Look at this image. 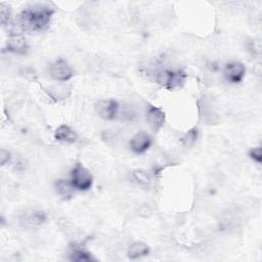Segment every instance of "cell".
<instances>
[{"label":"cell","mask_w":262,"mask_h":262,"mask_svg":"<svg viewBox=\"0 0 262 262\" xmlns=\"http://www.w3.org/2000/svg\"><path fill=\"white\" fill-rule=\"evenodd\" d=\"M47 219L46 214L40 210H29L23 216V221L29 226L42 225Z\"/></svg>","instance_id":"cell-11"},{"label":"cell","mask_w":262,"mask_h":262,"mask_svg":"<svg viewBox=\"0 0 262 262\" xmlns=\"http://www.w3.org/2000/svg\"><path fill=\"white\" fill-rule=\"evenodd\" d=\"M95 112L104 120H115L119 113V103L115 99H100L94 104Z\"/></svg>","instance_id":"cell-5"},{"label":"cell","mask_w":262,"mask_h":262,"mask_svg":"<svg viewBox=\"0 0 262 262\" xmlns=\"http://www.w3.org/2000/svg\"><path fill=\"white\" fill-rule=\"evenodd\" d=\"M149 254V247L143 242L132 243L127 250V256L130 259H138Z\"/></svg>","instance_id":"cell-13"},{"label":"cell","mask_w":262,"mask_h":262,"mask_svg":"<svg viewBox=\"0 0 262 262\" xmlns=\"http://www.w3.org/2000/svg\"><path fill=\"white\" fill-rule=\"evenodd\" d=\"M70 259L72 261H77V262H86V261H95L96 258L87 250L84 248L77 246V245H72L70 247Z\"/></svg>","instance_id":"cell-12"},{"label":"cell","mask_w":262,"mask_h":262,"mask_svg":"<svg viewBox=\"0 0 262 262\" xmlns=\"http://www.w3.org/2000/svg\"><path fill=\"white\" fill-rule=\"evenodd\" d=\"M199 137V129L198 127H192L188 131L184 133V135L181 138L182 145L184 147H191L198 140Z\"/></svg>","instance_id":"cell-15"},{"label":"cell","mask_w":262,"mask_h":262,"mask_svg":"<svg viewBox=\"0 0 262 262\" xmlns=\"http://www.w3.org/2000/svg\"><path fill=\"white\" fill-rule=\"evenodd\" d=\"M10 16H11V12H10L9 6L4 3H1L0 4V19H1V25L3 27H5L9 24Z\"/></svg>","instance_id":"cell-16"},{"label":"cell","mask_w":262,"mask_h":262,"mask_svg":"<svg viewBox=\"0 0 262 262\" xmlns=\"http://www.w3.org/2000/svg\"><path fill=\"white\" fill-rule=\"evenodd\" d=\"M223 74L228 82L232 84H237L243 81L246 75V68L239 61H231L225 64Z\"/></svg>","instance_id":"cell-8"},{"label":"cell","mask_w":262,"mask_h":262,"mask_svg":"<svg viewBox=\"0 0 262 262\" xmlns=\"http://www.w3.org/2000/svg\"><path fill=\"white\" fill-rule=\"evenodd\" d=\"M54 138L57 141L67 142V143H74L78 139V134L70 126L63 124V125L58 126L56 128V130L54 131Z\"/></svg>","instance_id":"cell-10"},{"label":"cell","mask_w":262,"mask_h":262,"mask_svg":"<svg viewBox=\"0 0 262 262\" xmlns=\"http://www.w3.org/2000/svg\"><path fill=\"white\" fill-rule=\"evenodd\" d=\"M10 161V152L4 148H1L0 150V163L2 166L6 165Z\"/></svg>","instance_id":"cell-19"},{"label":"cell","mask_w":262,"mask_h":262,"mask_svg":"<svg viewBox=\"0 0 262 262\" xmlns=\"http://www.w3.org/2000/svg\"><path fill=\"white\" fill-rule=\"evenodd\" d=\"M133 178L140 185H147L148 182H149V177H148L147 173L144 172V171H141V170L134 171L133 172Z\"/></svg>","instance_id":"cell-17"},{"label":"cell","mask_w":262,"mask_h":262,"mask_svg":"<svg viewBox=\"0 0 262 262\" xmlns=\"http://www.w3.org/2000/svg\"><path fill=\"white\" fill-rule=\"evenodd\" d=\"M187 79L182 70H161L156 74V81L167 90L181 88Z\"/></svg>","instance_id":"cell-2"},{"label":"cell","mask_w":262,"mask_h":262,"mask_svg":"<svg viewBox=\"0 0 262 262\" xmlns=\"http://www.w3.org/2000/svg\"><path fill=\"white\" fill-rule=\"evenodd\" d=\"M145 119L147 124L155 130L158 131L160 130L164 124H165V120H166V114L165 112L159 107V106H155V105H149L146 110V114H145Z\"/></svg>","instance_id":"cell-9"},{"label":"cell","mask_w":262,"mask_h":262,"mask_svg":"<svg viewBox=\"0 0 262 262\" xmlns=\"http://www.w3.org/2000/svg\"><path fill=\"white\" fill-rule=\"evenodd\" d=\"M152 139L150 135L145 131H139L132 136L129 142V146L131 150L135 154H143L145 152L151 145Z\"/></svg>","instance_id":"cell-7"},{"label":"cell","mask_w":262,"mask_h":262,"mask_svg":"<svg viewBox=\"0 0 262 262\" xmlns=\"http://www.w3.org/2000/svg\"><path fill=\"white\" fill-rule=\"evenodd\" d=\"M249 157L257 164H261L262 163V147L259 145V146L251 148L249 151Z\"/></svg>","instance_id":"cell-18"},{"label":"cell","mask_w":262,"mask_h":262,"mask_svg":"<svg viewBox=\"0 0 262 262\" xmlns=\"http://www.w3.org/2000/svg\"><path fill=\"white\" fill-rule=\"evenodd\" d=\"M54 10L44 5H34L24 9L18 18V25L25 32H42L49 27Z\"/></svg>","instance_id":"cell-1"},{"label":"cell","mask_w":262,"mask_h":262,"mask_svg":"<svg viewBox=\"0 0 262 262\" xmlns=\"http://www.w3.org/2000/svg\"><path fill=\"white\" fill-rule=\"evenodd\" d=\"M6 50L17 55H25L29 50V45L20 33L11 32L6 41Z\"/></svg>","instance_id":"cell-6"},{"label":"cell","mask_w":262,"mask_h":262,"mask_svg":"<svg viewBox=\"0 0 262 262\" xmlns=\"http://www.w3.org/2000/svg\"><path fill=\"white\" fill-rule=\"evenodd\" d=\"M54 187L56 192L63 199L70 200L74 195V186L72 185L70 180L67 179H57L54 183Z\"/></svg>","instance_id":"cell-14"},{"label":"cell","mask_w":262,"mask_h":262,"mask_svg":"<svg viewBox=\"0 0 262 262\" xmlns=\"http://www.w3.org/2000/svg\"><path fill=\"white\" fill-rule=\"evenodd\" d=\"M70 181L76 190L87 191L92 187L93 177L81 163H76L70 172Z\"/></svg>","instance_id":"cell-3"},{"label":"cell","mask_w":262,"mask_h":262,"mask_svg":"<svg viewBox=\"0 0 262 262\" xmlns=\"http://www.w3.org/2000/svg\"><path fill=\"white\" fill-rule=\"evenodd\" d=\"M49 73L52 79L59 82L69 81L74 76L73 69L63 58H57L52 61L49 66Z\"/></svg>","instance_id":"cell-4"}]
</instances>
